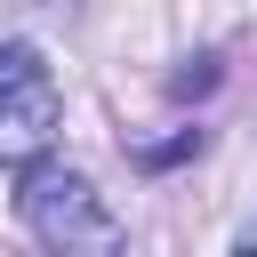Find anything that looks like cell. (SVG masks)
Here are the masks:
<instances>
[{"label":"cell","instance_id":"2","mask_svg":"<svg viewBox=\"0 0 257 257\" xmlns=\"http://www.w3.org/2000/svg\"><path fill=\"white\" fill-rule=\"evenodd\" d=\"M0 80H8V104H0V153H8V169H24V161L40 153V137L56 128V88H48L40 56H32V40H8Z\"/></svg>","mask_w":257,"mask_h":257},{"label":"cell","instance_id":"1","mask_svg":"<svg viewBox=\"0 0 257 257\" xmlns=\"http://www.w3.org/2000/svg\"><path fill=\"white\" fill-rule=\"evenodd\" d=\"M16 209L48 249H120V225L104 217V201L88 193V177L72 169H16Z\"/></svg>","mask_w":257,"mask_h":257},{"label":"cell","instance_id":"3","mask_svg":"<svg viewBox=\"0 0 257 257\" xmlns=\"http://www.w3.org/2000/svg\"><path fill=\"white\" fill-rule=\"evenodd\" d=\"M241 241H249V249H257V225H249V233H241Z\"/></svg>","mask_w":257,"mask_h":257}]
</instances>
